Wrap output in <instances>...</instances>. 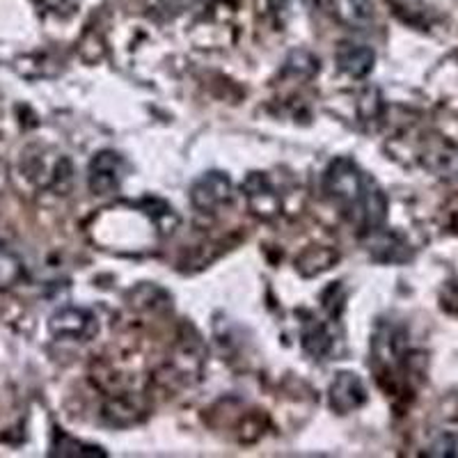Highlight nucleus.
Instances as JSON below:
<instances>
[{"label":"nucleus","mask_w":458,"mask_h":458,"mask_svg":"<svg viewBox=\"0 0 458 458\" xmlns=\"http://www.w3.org/2000/svg\"><path fill=\"white\" fill-rule=\"evenodd\" d=\"M301 342L302 349L308 351L312 358H323V355H328L333 351V335L318 321H310L302 326Z\"/></svg>","instance_id":"9d476101"},{"label":"nucleus","mask_w":458,"mask_h":458,"mask_svg":"<svg viewBox=\"0 0 458 458\" xmlns=\"http://www.w3.org/2000/svg\"><path fill=\"white\" fill-rule=\"evenodd\" d=\"M333 12L339 21L351 28H367L374 19L371 0H333Z\"/></svg>","instance_id":"1a4fd4ad"},{"label":"nucleus","mask_w":458,"mask_h":458,"mask_svg":"<svg viewBox=\"0 0 458 458\" xmlns=\"http://www.w3.org/2000/svg\"><path fill=\"white\" fill-rule=\"evenodd\" d=\"M422 163L424 167L436 172L437 177H458V149L449 142H436L427 147Z\"/></svg>","instance_id":"6e6552de"},{"label":"nucleus","mask_w":458,"mask_h":458,"mask_svg":"<svg viewBox=\"0 0 458 458\" xmlns=\"http://www.w3.org/2000/svg\"><path fill=\"white\" fill-rule=\"evenodd\" d=\"M323 188L346 218L365 232H376L387 218V198L378 183L351 158H335L323 174Z\"/></svg>","instance_id":"f257e3e1"},{"label":"nucleus","mask_w":458,"mask_h":458,"mask_svg":"<svg viewBox=\"0 0 458 458\" xmlns=\"http://www.w3.org/2000/svg\"><path fill=\"white\" fill-rule=\"evenodd\" d=\"M427 456H456L458 458V433H445L428 445Z\"/></svg>","instance_id":"4468645a"},{"label":"nucleus","mask_w":458,"mask_h":458,"mask_svg":"<svg viewBox=\"0 0 458 458\" xmlns=\"http://www.w3.org/2000/svg\"><path fill=\"white\" fill-rule=\"evenodd\" d=\"M337 67L342 69L351 79H365L369 76L376 63L374 48L365 47V44H342L335 53Z\"/></svg>","instance_id":"0eeeda50"},{"label":"nucleus","mask_w":458,"mask_h":458,"mask_svg":"<svg viewBox=\"0 0 458 458\" xmlns=\"http://www.w3.org/2000/svg\"><path fill=\"white\" fill-rule=\"evenodd\" d=\"M53 456H76V458H106L108 454L104 452L97 445L83 443V440H76V437L67 436V433H57L55 440H53Z\"/></svg>","instance_id":"9b49d317"},{"label":"nucleus","mask_w":458,"mask_h":458,"mask_svg":"<svg viewBox=\"0 0 458 458\" xmlns=\"http://www.w3.org/2000/svg\"><path fill=\"white\" fill-rule=\"evenodd\" d=\"M243 191L252 214L259 216V218H273V216H277V211H280V195L276 193V188H273V183L268 182L266 174L252 172L250 177L245 179Z\"/></svg>","instance_id":"423d86ee"},{"label":"nucleus","mask_w":458,"mask_h":458,"mask_svg":"<svg viewBox=\"0 0 458 458\" xmlns=\"http://www.w3.org/2000/svg\"><path fill=\"white\" fill-rule=\"evenodd\" d=\"M26 280V264L12 248H0V289H12Z\"/></svg>","instance_id":"f8f14e48"},{"label":"nucleus","mask_w":458,"mask_h":458,"mask_svg":"<svg viewBox=\"0 0 458 458\" xmlns=\"http://www.w3.org/2000/svg\"><path fill=\"white\" fill-rule=\"evenodd\" d=\"M48 330L53 337L57 339H72V342H85V339L94 337V333L99 330V323L89 310L85 308H69L57 310L48 321Z\"/></svg>","instance_id":"7ed1b4c3"},{"label":"nucleus","mask_w":458,"mask_h":458,"mask_svg":"<svg viewBox=\"0 0 458 458\" xmlns=\"http://www.w3.org/2000/svg\"><path fill=\"white\" fill-rule=\"evenodd\" d=\"M330 408L339 415H349L367 403V387L353 371H339L328 390Z\"/></svg>","instance_id":"39448f33"},{"label":"nucleus","mask_w":458,"mask_h":458,"mask_svg":"<svg viewBox=\"0 0 458 458\" xmlns=\"http://www.w3.org/2000/svg\"><path fill=\"white\" fill-rule=\"evenodd\" d=\"M140 208L154 220V225H157L161 234H172V232L177 229L179 216L174 214V208H172L170 204L163 202V199L147 198L140 202Z\"/></svg>","instance_id":"ddd939ff"},{"label":"nucleus","mask_w":458,"mask_h":458,"mask_svg":"<svg viewBox=\"0 0 458 458\" xmlns=\"http://www.w3.org/2000/svg\"><path fill=\"white\" fill-rule=\"evenodd\" d=\"M39 3L51 12H67L79 5V0H39Z\"/></svg>","instance_id":"2eb2a0df"},{"label":"nucleus","mask_w":458,"mask_h":458,"mask_svg":"<svg viewBox=\"0 0 458 458\" xmlns=\"http://www.w3.org/2000/svg\"><path fill=\"white\" fill-rule=\"evenodd\" d=\"M232 198V179L220 170L204 172L191 186V204L198 211H216Z\"/></svg>","instance_id":"20e7f679"},{"label":"nucleus","mask_w":458,"mask_h":458,"mask_svg":"<svg viewBox=\"0 0 458 458\" xmlns=\"http://www.w3.org/2000/svg\"><path fill=\"white\" fill-rule=\"evenodd\" d=\"M124 158L117 151L104 149L99 154H94L88 167V186L94 195L99 198H108L120 191L122 182H124Z\"/></svg>","instance_id":"f03ea898"}]
</instances>
